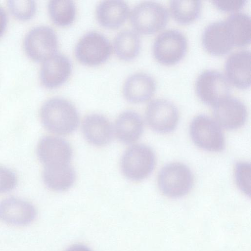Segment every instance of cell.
Listing matches in <instances>:
<instances>
[{"label": "cell", "instance_id": "7a4b0ae2", "mask_svg": "<svg viewBox=\"0 0 251 251\" xmlns=\"http://www.w3.org/2000/svg\"><path fill=\"white\" fill-rule=\"evenodd\" d=\"M131 24L137 32L150 34L164 28L169 18V13L163 4L154 1L141 2L132 9Z\"/></svg>", "mask_w": 251, "mask_h": 251}, {"label": "cell", "instance_id": "d6986e66", "mask_svg": "<svg viewBox=\"0 0 251 251\" xmlns=\"http://www.w3.org/2000/svg\"><path fill=\"white\" fill-rule=\"evenodd\" d=\"M130 13L127 4L119 0H105L96 8V16L99 24L107 28H116L126 20Z\"/></svg>", "mask_w": 251, "mask_h": 251}, {"label": "cell", "instance_id": "9a60e30c", "mask_svg": "<svg viewBox=\"0 0 251 251\" xmlns=\"http://www.w3.org/2000/svg\"><path fill=\"white\" fill-rule=\"evenodd\" d=\"M204 49L210 53L224 55L234 46L225 20L210 23L204 29L201 37Z\"/></svg>", "mask_w": 251, "mask_h": 251}, {"label": "cell", "instance_id": "7402d4cb", "mask_svg": "<svg viewBox=\"0 0 251 251\" xmlns=\"http://www.w3.org/2000/svg\"><path fill=\"white\" fill-rule=\"evenodd\" d=\"M225 21L234 46L243 47L250 44L251 25L249 15L241 11L236 12Z\"/></svg>", "mask_w": 251, "mask_h": 251}, {"label": "cell", "instance_id": "30bf717a", "mask_svg": "<svg viewBox=\"0 0 251 251\" xmlns=\"http://www.w3.org/2000/svg\"><path fill=\"white\" fill-rule=\"evenodd\" d=\"M179 119L177 107L171 101L164 99L151 101L146 111V119L155 131L166 133L173 131Z\"/></svg>", "mask_w": 251, "mask_h": 251}, {"label": "cell", "instance_id": "7c38bea8", "mask_svg": "<svg viewBox=\"0 0 251 251\" xmlns=\"http://www.w3.org/2000/svg\"><path fill=\"white\" fill-rule=\"evenodd\" d=\"M72 65L70 60L65 55L56 53L43 61L40 71V78L46 88H57L70 76Z\"/></svg>", "mask_w": 251, "mask_h": 251}, {"label": "cell", "instance_id": "ffe728a7", "mask_svg": "<svg viewBox=\"0 0 251 251\" xmlns=\"http://www.w3.org/2000/svg\"><path fill=\"white\" fill-rule=\"evenodd\" d=\"M144 124L140 116L136 112L127 110L117 118L115 132L118 139L123 143L130 144L137 140L142 135Z\"/></svg>", "mask_w": 251, "mask_h": 251}, {"label": "cell", "instance_id": "e0dca14e", "mask_svg": "<svg viewBox=\"0 0 251 251\" xmlns=\"http://www.w3.org/2000/svg\"><path fill=\"white\" fill-rule=\"evenodd\" d=\"M156 89V82L150 75L137 73L129 76L123 87V94L127 100L140 103L149 100Z\"/></svg>", "mask_w": 251, "mask_h": 251}, {"label": "cell", "instance_id": "4dcf8cb0", "mask_svg": "<svg viewBox=\"0 0 251 251\" xmlns=\"http://www.w3.org/2000/svg\"><path fill=\"white\" fill-rule=\"evenodd\" d=\"M65 251H92L87 246L82 244H75L68 248Z\"/></svg>", "mask_w": 251, "mask_h": 251}, {"label": "cell", "instance_id": "ba28073f", "mask_svg": "<svg viewBox=\"0 0 251 251\" xmlns=\"http://www.w3.org/2000/svg\"><path fill=\"white\" fill-rule=\"evenodd\" d=\"M24 45L30 58L37 61H44L56 53L58 42L51 27L41 25L28 31L24 38Z\"/></svg>", "mask_w": 251, "mask_h": 251}, {"label": "cell", "instance_id": "8fae6325", "mask_svg": "<svg viewBox=\"0 0 251 251\" xmlns=\"http://www.w3.org/2000/svg\"><path fill=\"white\" fill-rule=\"evenodd\" d=\"M37 153L45 167L69 164L72 149L69 143L58 137L47 136L39 142Z\"/></svg>", "mask_w": 251, "mask_h": 251}, {"label": "cell", "instance_id": "4316f807", "mask_svg": "<svg viewBox=\"0 0 251 251\" xmlns=\"http://www.w3.org/2000/svg\"><path fill=\"white\" fill-rule=\"evenodd\" d=\"M235 177L240 190L246 195H251V165L249 163L240 162L235 167Z\"/></svg>", "mask_w": 251, "mask_h": 251}, {"label": "cell", "instance_id": "f1b7e54d", "mask_svg": "<svg viewBox=\"0 0 251 251\" xmlns=\"http://www.w3.org/2000/svg\"><path fill=\"white\" fill-rule=\"evenodd\" d=\"M246 0H214L212 2L219 9L223 11H234L242 8Z\"/></svg>", "mask_w": 251, "mask_h": 251}, {"label": "cell", "instance_id": "3957f363", "mask_svg": "<svg viewBox=\"0 0 251 251\" xmlns=\"http://www.w3.org/2000/svg\"><path fill=\"white\" fill-rule=\"evenodd\" d=\"M155 164V156L152 150L142 144L134 145L124 152L121 162L123 174L134 181L142 180L152 172Z\"/></svg>", "mask_w": 251, "mask_h": 251}, {"label": "cell", "instance_id": "83f0119b", "mask_svg": "<svg viewBox=\"0 0 251 251\" xmlns=\"http://www.w3.org/2000/svg\"><path fill=\"white\" fill-rule=\"evenodd\" d=\"M17 182V177L13 172L0 166V193L11 191L16 186Z\"/></svg>", "mask_w": 251, "mask_h": 251}, {"label": "cell", "instance_id": "4fadbf2b", "mask_svg": "<svg viewBox=\"0 0 251 251\" xmlns=\"http://www.w3.org/2000/svg\"><path fill=\"white\" fill-rule=\"evenodd\" d=\"M213 114L219 126L232 130L239 128L244 125L247 110L242 101L229 96L213 106Z\"/></svg>", "mask_w": 251, "mask_h": 251}, {"label": "cell", "instance_id": "484cf974", "mask_svg": "<svg viewBox=\"0 0 251 251\" xmlns=\"http://www.w3.org/2000/svg\"><path fill=\"white\" fill-rule=\"evenodd\" d=\"M7 3L12 14L21 20L30 19L36 12V3L33 0H9Z\"/></svg>", "mask_w": 251, "mask_h": 251}, {"label": "cell", "instance_id": "5bb4252c", "mask_svg": "<svg viewBox=\"0 0 251 251\" xmlns=\"http://www.w3.org/2000/svg\"><path fill=\"white\" fill-rule=\"evenodd\" d=\"M37 211L30 202L17 198H8L0 201V220L17 226H26L36 218Z\"/></svg>", "mask_w": 251, "mask_h": 251}, {"label": "cell", "instance_id": "8992f818", "mask_svg": "<svg viewBox=\"0 0 251 251\" xmlns=\"http://www.w3.org/2000/svg\"><path fill=\"white\" fill-rule=\"evenodd\" d=\"M187 40L180 31L168 29L161 32L154 40L152 51L160 63L172 65L179 61L187 49Z\"/></svg>", "mask_w": 251, "mask_h": 251}, {"label": "cell", "instance_id": "6da1fadb", "mask_svg": "<svg viewBox=\"0 0 251 251\" xmlns=\"http://www.w3.org/2000/svg\"><path fill=\"white\" fill-rule=\"evenodd\" d=\"M40 117L44 127L59 135L72 133L77 127L79 115L75 106L61 98H52L42 105Z\"/></svg>", "mask_w": 251, "mask_h": 251}, {"label": "cell", "instance_id": "277c9868", "mask_svg": "<svg viewBox=\"0 0 251 251\" xmlns=\"http://www.w3.org/2000/svg\"><path fill=\"white\" fill-rule=\"evenodd\" d=\"M193 183L191 170L186 165L180 163L165 165L158 175L160 190L165 196L171 198H179L187 194Z\"/></svg>", "mask_w": 251, "mask_h": 251}, {"label": "cell", "instance_id": "ac0fdd59", "mask_svg": "<svg viewBox=\"0 0 251 251\" xmlns=\"http://www.w3.org/2000/svg\"><path fill=\"white\" fill-rule=\"evenodd\" d=\"M82 131L86 139L97 146L109 143L113 136V128L109 120L103 115L92 114L84 119Z\"/></svg>", "mask_w": 251, "mask_h": 251}, {"label": "cell", "instance_id": "52a82bcc", "mask_svg": "<svg viewBox=\"0 0 251 251\" xmlns=\"http://www.w3.org/2000/svg\"><path fill=\"white\" fill-rule=\"evenodd\" d=\"M197 94L204 103L214 106L230 96V85L221 72L208 69L198 76L196 84Z\"/></svg>", "mask_w": 251, "mask_h": 251}, {"label": "cell", "instance_id": "603a6c76", "mask_svg": "<svg viewBox=\"0 0 251 251\" xmlns=\"http://www.w3.org/2000/svg\"><path fill=\"white\" fill-rule=\"evenodd\" d=\"M113 48L116 55L124 61H130L139 54L141 40L138 33L131 30H125L116 36Z\"/></svg>", "mask_w": 251, "mask_h": 251}, {"label": "cell", "instance_id": "cb8c5ba5", "mask_svg": "<svg viewBox=\"0 0 251 251\" xmlns=\"http://www.w3.org/2000/svg\"><path fill=\"white\" fill-rule=\"evenodd\" d=\"M201 9V0H172L170 10L173 18L181 24L190 23L199 16Z\"/></svg>", "mask_w": 251, "mask_h": 251}, {"label": "cell", "instance_id": "44dd1931", "mask_svg": "<svg viewBox=\"0 0 251 251\" xmlns=\"http://www.w3.org/2000/svg\"><path fill=\"white\" fill-rule=\"evenodd\" d=\"M43 179L50 189L56 191H64L70 188L76 178L75 172L69 165L45 167Z\"/></svg>", "mask_w": 251, "mask_h": 251}, {"label": "cell", "instance_id": "f546056e", "mask_svg": "<svg viewBox=\"0 0 251 251\" xmlns=\"http://www.w3.org/2000/svg\"><path fill=\"white\" fill-rule=\"evenodd\" d=\"M7 17L4 8L0 5V36L3 33L7 25Z\"/></svg>", "mask_w": 251, "mask_h": 251}, {"label": "cell", "instance_id": "9c48e42d", "mask_svg": "<svg viewBox=\"0 0 251 251\" xmlns=\"http://www.w3.org/2000/svg\"><path fill=\"white\" fill-rule=\"evenodd\" d=\"M111 45L102 34L90 31L84 34L77 42L75 50L77 59L89 66L105 62L111 53Z\"/></svg>", "mask_w": 251, "mask_h": 251}, {"label": "cell", "instance_id": "2e32d148", "mask_svg": "<svg viewBox=\"0 0 251 251\" xmlns=\"http://www.w3.org/2000/svg\"><path fill=\"white\" fill-rule=\"evenodd\" d=\"M251 52L243 50L231 53L225 62V72L228 80L240 89L251 84Z\"/></svg>", "mask_w": 251, "mask_h": 251}, {"label": "cell", "instance_id": "d4e9b609", "mask_svg": "<svg viewBox=\"0 0 251 251\" xmlns=\"http://www.w3.org/2000/svg\"><path fill=\"white\" fill-rule=\"evenodd\" d=\"M48 10L51 20L59 26L72 24L75 17V5L72 0H50L48 3Z\"/></svg>", "mask_w": 251, "mask_h": 251}, {"label": "cell", "instance_id": "5b68a950", "mask_svg": "<svg viewBox=\"0 0 251 251\" xmlns=\"http://www.w3.org/2000/svg\"><path fill=\"white\" fill-rule=\"evenodd\" d=\"M190 134L195 145L205 151L218 152L225 147L224 135L220 126L206 115H199L193 119Z\"/></svg>", "mask_w": 251, "mask_h": 251}]
</instances>
